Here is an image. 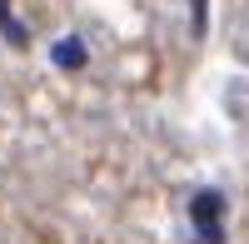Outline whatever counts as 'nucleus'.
Here are the masks:
<instances>
[{"instance_id":"obj_3","label":"nucleus","mask_w":249,"mask_h":244,"mask_svg":"<svg viewBox=\"0 0 249 244\" xmlns=\"http://www.w3.org/2000/svg\"><path fill=\"white\" fill-rule=\"evenodd\" d=\"M55 65H85V45H80V40H60L55 45Z\"/></svg>"},{"instance_id":"obj_1","label":"nucleus","mask_w":249,"mask_h":244,"mask_svg":"<svg viewBox=\"0 0 249 244\" xmlns=\"http://www.w3.org/2000/svg\"><path fill=\"white\" fill-rule=\"evenodd\" d=\"M219 209H224V199L214 194V190H204V194H195L190 199V214L199 219V244H219Z\"/></svg>"},{"instance_id":"obj_2","label":"nucleus","mask_w":249,"mask_h":244,"mask_svg":"<svg viewBox=\"0 0 249 244\" xmlns=\"http://www.w3.org/2000/svg\"><path fill=\"white\" fill-rule=\"evenodd\" d=\"M0 30L10 35V45H30V35H25V25H20V20H10V0H0Z\"/></svg>"}]
</instances>
